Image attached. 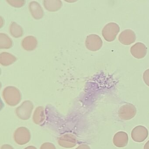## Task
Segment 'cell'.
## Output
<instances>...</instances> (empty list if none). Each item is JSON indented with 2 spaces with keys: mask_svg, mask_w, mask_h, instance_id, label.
<instances>
[{
  "mask_svg": "<svg viewBox=\"0 0 149 149\" xmlns=\"http://www.w3.org/2000/svg\"><path fill=\"white\" fill-rule=\"evenodd\" d=\"M33 108V105L30 101H25L16 108L15 113L21 119L28 120L31 117Z\"/></svg>",
  "mask_w": 149,
  "mask_h": 149,
  "instance_id": "obj_1",
  "label": "cell"
},
{
  "mask_svg": "<svg viewBox=\"0 0 149 149\" xmlns=\"http://www.w3.org/2000/svg\"><path fill=\"white\" fill-rule=\"evenodd\" d=\"M4 100L8 105L11 106H16L21 99L20 92L15 88H7L3 93Z\"/></svg>",
  "mask_w": 149,
  "mask_h": 149,
  "instance_id": "obj_2",
  "label": "cell"
},
{
  "mask_svg": "<svg viewBox=\"0 0 149 149\" xmlns=\"http://www.w3.org/2000/svg\"><path fill=\"white\" fill-rule=\"evenodd\" d=\"M31 138L30 131L25 127H21L17 129L14 135L15 141L20 145H23L28 143Z\"/></svg>",
  "mask_w": 149,
  "mask_h": 149,
  "instance_id": "obj_3",
  "label": "cell"
},
{
  "mask_svg": "<svg viewBox=\"0 0 149 149\" xmlns=\"http://www.w3.org/2000/svg\"><path fill=\"white\" fill-rule=\"evenodd\" d=\"M136 113V109L135 106L131 104L123 105L118 110L119 118L124 120H129L133 118Z\"/></svg>",
  "mask_w": 149,
  "mask_h": 149,
  "instance_id": "obj_4",
  "label": "cell"
},
{
  "mask_svg": "<svg viewBox=\"0 0 149 149\" xmlns=\"http://www.w3.org/2000/svg\"><path fill=\"white\" fill-rule=\"evenodd\" d=\"M148 136V130L146 127L143 125L136 126L132 131V138L135 142L137 143L143 142Z\"/></svg>",
  "mask_w": 149,
  "mask_h": 149,
  "instance_id": "obj_5",
  "label": "cell"
},
{
  "mask_svg": "<svg viewBox=\"0 0 149 149\" xmlns=\"http://www.w3.org/2000/svg\"><path fill=\"white\" fill-rule=\"evenodd\" d=\"M58 144L62 147L71 148L74 147L77 143L76 138L71 134H67L61 136L58 140Z\"/></svg>",
  "mask_w": 149,
  "mask_h": 149,
  "instance_id": "obj_6",
  "label": "cell"
},
{
  "mask_svg": "<svg viewBox=\"0 0 149 149\" xmlns=\"http://www.w3.org/2000/svg\"><path fill=\"white\" fill-rule=\"evenodd\" d=\"M128 134L123 131L118 132L113 137V143L115 146L119 148L125 147L128 144Z\"/></svg>",
  "mask_w": 149,
  "mask_h": 149,
  "instance_id": "obj_7",
  "label": "cell"
},
{
  "mask_svg": "<svg viewBox=\"0 0 149 149\" xmlns=\"http://www.w3.org/2000/svg\"><path fill=\"white\" fill-rule=\"evenodd\" d=\"M33 121L37 125L42 124L45 119V111L42 106L38 107L34 112Z\"/></svg>",
  "mask_w": 149,
  "mask_h": 149,
  "instance_id": "obj_8",
  "label": "cell"
},
{
  "mask_svg": "<svg viewBox=\"0 0 149 149\" xmlns=\"http://www.w3.org/2000/svg\"><path fill=\"white\" fill-rule=\"evenodd\" d=\"M40 149H56V148L54 144L47 142L42 144L41 146Z\"/></svg>",
  "mask_w": 149,
  "mask_h": 149,
  "instance_id": "obj_9",
  "label": "cell"
},
{
  "mask_svg": "<svg viewBox=\"0 0 149 149\" xmlns=\"http://www.w3.org/2000/svg\"><path fill=\"white\" fill-rule=\"evenodd\" d=\"M75 149H91L90 147L87 145L82 144L79 146L77 148Z\"/></svg>",
  "mask_w": 149,
  "mask_h": 149,
  "instance_id": "obj_10",
  "label": "cell"
},
{
  "mask_svg": "<svg viewBox=\"0 0 149 149\" xmlns=\"http://www.w3.org/2000/svg\"><path fill=\"white\" fill-rule=\"evenodd\" d=\"M1 149H14V148L10 145L5 144L1 146Z\"/></svg>",
  "mask_w": 149,
  "mask_h": 149,
  "instance_id": "obj_11",
  "label": "cell"
},
{
  "mask_svg": "<svg viewBox=\"0 0 149 149\" xmlns=\"http://www.w3.org/2000/svg\"><path fill=\"white\" fill-rule=\"evenodd\" d=\"M144 149H149V140H148L145 145Z\"/></svg>",
  "mask_w": 149,
  "mask_h": 149,
  "instance_id": "obj_12",
  "label": "cell"
},
{
  "mask_svg": "<svg viewBox=\"0 0 149 149\" xmlns=\"http://www.w3.org/2000/svg\"><path fill=\"white\" fill-rule=\"evenodd\" d=\"M25 149H37V148L35 146H29L28 147H26Z\"/></svg>",
  "mask_w": 149,
  "mask_h": 149,
  "instance_id": "obj_13",
  "label": "cell"
}]
</instances>
